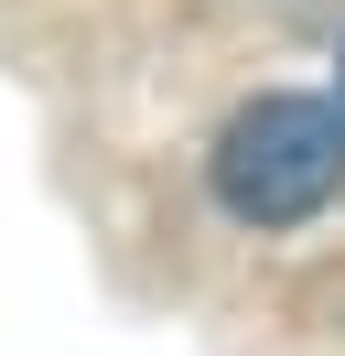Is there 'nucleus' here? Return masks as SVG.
I'll return each instance as SVG.
<instances>
[{
	"label": "nucleus",
	"mask_w": 345,
	"mask_h": 356,
	"mask_svg": "<svg viewBox=\"0 0 345 356\" xmlns=\"http://www.w3.org/2000/svg\"><path fill=\"white\" fill-rule=\"evenodd\" d=\"M205 184L237 227H302L345 195V97H302V87H270L216 130L205 152Z\"/></svg>",
	"instance_id": "f257e3e1"
},
{
	"label": "nucleus",
	"mask_w": 345,
	"mask_h": 356,
	"mask_svg": "<svg viewBox=\"0 0 345 356\" xmlns=\"http://www.w3.org/2000/svg\"><path fill=\"white\" fill-rule=\"evenodd\" d=\"M335 97H345V54H335Z\"/></svg>",
	"instance_id": "f03ea898"
}]
</instances>
